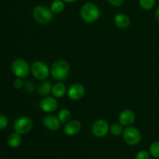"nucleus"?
Returning <instances> with one entry per match:
<instances>
[{
  "mask_svg": "<svg viewBox=\"0 0 159 159\" xmlns=\"http://www.w3.org/2000/svg\"><path fill=\"white\" fill-rule=\"evenodd\" d=\"M156 0H139V5L141 9L144 10H150L155 6Z\"/></svg>",
  "mask_w": 159,
  "mask_h": 159,
  "instance_id": "412c9836",
  "label": "nucleus"
},
{
  "mask_svg": "<svg viewBox=\"0 0 159 159\" xmlns=\"http://www.w3.org/2000/svg\"><path fill=\"white\" fill-rule=\"evenodd\" d=\"M21 141V136H20V134L16 132V133H13L9 135L7 142L9 147L12 148H18L20 145Z\"/></svg>",
  "mask_w": 159,
  "mask_h": 159,
  "instance_id": "f3484780",
  "label": "nucleus"
},
{
  "mask_svg": "<svg viewBox=\"0 0 159 159\" xmlns=\"http://www.w3.org/2000/svg\"><path fill=\"white\" fill-rule=\"evenodd\" d=\"M63 1L68 3H72V2H77L78 0H63Z\"/></svg>",
  "mask_w": 159,
  "mask_h": 159,
  "instance_id": "cd10ccee",
  "label": "nucleus"
},
{
  "mask_svg": "<svg viewBox=\"0 0 159 159\" xmlns=\"http://www.w3.org/2000/svg\"><path fill=\"white\" fill-rule=\"evenodd\" d=\"M8 124H9L8 118L4 114L0 113V130H3L6 128L8 126Z\"/></svg>",
  "mask_w": 159,
  "mask_h": 159,
  "instance_id": "5701e85b",
  "label": "nucleus"
},
{
  "mask_svg": "<svg viewBox=\"0 0 159 159\" xmlns=\"http://www.w3.org/2000/svg\"><path fill=\"white\" fill-rule=\"evenodd\" d=\"M149 153L154 158H159V141H155L151 144L149 148Z\"/></svg>",
  "mask_w": 159,
  "mask_h": 159,
  "instance_id": "4be33fe9",
  "label": "nucleus"
},
{
  "mask_svg": "<svg viewBox=\"0 0 159 159\" xmlns=\"http://www.w3.org/2000/svg\"><path fill=\"white\" fill-rule=\"evenodd\" d=\"M158 159H159V158H158Z\"/></svg>",
  "mask_w": 159,
  "mask_h": 159,
  "instance_id": "c85d7f7f",
  "label": "nucleus"
},
{
  "mask_svg": "<svg viewBox=\"0 0 159 159\" xmlns=\"http://www.w3.org/2000/svg\"><path fill=\"white\" fill-rule=\"evenodd\" d=\"M69 64L65 60H57L51 67V74L57 81H62L69 74Z\"/></svg>",
  "mask_w": 159,
  "mask_h": 159,
  "instance_id": "f03ea898",
  "label": "nucleus"
},
{
  "mask_svg": "<svg viewBox=\"0 0 159 159\" xmlns=\"http://www.w3.org/2000/svg\"><path fill=\"white\" fill-rule=\"evenodd\" d=\"M155 20H156L157 22L159 23V6H158V8L155 9Z\"/></svg>",
  "mask_w": 159,
  "mask_h": 159,
  "instance_id": "bb28decb",
  "label": "nucleus"
},
{
  "mask_svg": "<svg viewBox=\"0 0 159 159\" xmlns=\"http://www.w3.org/2000/svg\"><path fill=\"white\" fill-rule=\"evenodd\" d=\"M65 2L63 0H54V1L52 2L51 6H50L51 12L55 14L61 13L65 10Z\"/></svg>",
  "mask_w": 159,
  "mask_h": 159,
  "instance_id": "a211bd4d",
  "label": "nucleus"
},
{
  "mask_svg": "<svg viewBox=\"0 0 159 159\" xmlns=\"http://www.w3.org/2000/svg\"><path fill=\"white\" fill-rule=\"evenodd\" d=\"M12 71L16 77L23 79L29 75L30 68L25 60L16 59L12 64Z\"/></svg>",
  "mask_w": 159,
  "mask_h": 159,
  "instance_id": "0eeeda50",
  "label": "nucleus"
},
{
  "mask_svg": "<svg viewBox=\"0 0 159 159\" xmlns=\"http://www.w3.org/2000/svg\"><path fill=\"white\" fill-rule=\"evenodd\" d=\"M110 130V126L108 123L104 120H97L95 121L92 127V132L96 138H103L107 136Z\"/></svg>",
  "mask_w": 159,
  "mask_h": 159,
  "instance_id": "6e6552de",
  "label": "nucleus"
},
{
  "mask_svg": "<svg viewBox=\"0 0 159 159\" xmlns=\"http://www.w3.org/2000/svg\"><path fill=\"white\" fill-rule=\"evenodd\" d=\"M107 1L111 6H115V7L122 6L123 3L124 2V0H107Z\"/></svg>",
  "mask_w": 159,
  "mask_h": 159,
  "instance_id": "a878e982",
  "label": "nucleus"
},
{
  "mask_svg": "<svg viewBox=\"0 0 159 159\" xmlns=\"http://www.w3.org/2000/svg\"><path fill=\"white\" fill-rule=\"evenodd\" d=\"M71 113L68 109H62V110H60V112L58 113V117L59 120L61 124H65L66 123H68V121H70V119H71Z\"/></svg>",
  "mask_w": 159,
  "mask_h": 159,
  "instance_id": "6ab92c4d",
  "label": "nucleus"
},
{
  "mask_svg": "<svg viewBox=\"0 0 159 159\" xmlns=\"http://www.w3.org/2000/svg\"><path fill=\"white\" fill-rule=\"evenodd\" d=\"M110 130L113 136H120L124 133V126L120 123H114L110 127Z\"/></svg>",
  "mask_w": 159,
  "mask_h": 159,
  "instance_id": "aec40b11",
  "label": "nucleus"
},
{
  "mask_svg": "<svg viewBox=\"0 0 159 159\" xmlns=\"http://www.w3.org/2000/svg\"><path fill=\"white\" fill-rule=\"evenodd\" d=\"M114 24L120 29H126L130 24V20L127 15L124 13H117L113 19Z\"/></svg>",
  "mask_w": 159,
  "mask_h": 159,
  "instance_id": "4468645a",
  "label": "nucleus"
},
{
  "mask_svg": "<svg viewBox=\"0 0 159 159\" xmlns=\"http://www.w3.org/2000/svg\"><path fill=\"white\" fill-rule=\"evenodd\" d=\"M43 124L48 130L57 131L60 128L61 123L60 122L57 116H54V115H48L43 118Z\"/></svg>",
  "mask_w": 159,
  "mask_h": 159,
  "instance_id": "ddd939ff",
  "label": "nucleus"
},
{
  "mask_svg": "<svg viewBox=\"0 0 159 159\" xmlns=\"http://www.w3.org/2000/svg\"><path fill=\"white\" fill-rule=\"evenodd\" d=\"M124 141L129 145H137L141 140V134L138 128L134 127H127L123 133Z\"/></svg>",
  "mask_w": 159,
  "mask_h": 159,
  "instance_id": "39448f33",
  "label": "nucleus"
},
{
  "mask_svg": "<svg viewBox=\"0 0 159 159\" xmlns=\"http://www.w3.org/2000/svg\"><path fill=\"white\" fill-rule=\"evenodd\" d=\"M23 85H24V83H23V81L21 78L17 77L16 79L13 81V86L15 89H20L23 88Z\"/></svg>",
  "mask_w": 159,
  "mask_h": 159,
  "instance_id": "393cba45",
  "label": "nucleus"
},
{
  "mask_svg": "<svg viewBox=\"0 0 159 159\" xmlns=\"http://www.w3.org/2000/svg\"><path fill=\"white\" fill-rule=\"evenodd\" d=\"M135 159H150V155L146 151H140L135 156Z\"/></svg>",
  "mask_w": 159,
  "mask_h": 159,
  "instance_id": "b1692460",
  "label": "nucleus"
},
{
  "mask_svg": "<svg viewBox=\"0 0 159 159\" xmlns=\"http://www.w3.org/2000/svg\"><path fill=\"white\" fill-rule=\"evenodd\" d=\"M65 93H66V88L62 82H57L55 85H53L52 94L55 98L63 97Z\"/></svg>",
  "mask_w": 159,
  "mask_h": 159,
  "instance_id": "dca6fc26",
  "label": "nucleus"
},
{
  "mask_svg": "<svg viewBox=\"0 0 159 159\" xmlns=\"http://www.w3.org/2000/svg\"><path fill=\"white\" fill-rule=\"evenodd\" d=\"M52 84L50 82H43L38 87V93L41 96H48L51 93H52Z\"/></svg>",
  "mask_w": 159,
  "mask_h": 159,
  "instance_id": "2eb2a0df",
  "label": "nucleus"
},
{
  "mask_svg": "<svg viewBox=\"0 0 159 159\" xmlns=\"http://www.w3.org/2000/svg\"><path fill=\"white\" fill-rule=\"evenodd\" d=\"M33 127V121L30 117L23 116L16 120L14 122L13 128L15 132L20 134H25L31 130Z\"/></svg>",
  "mask_w": 159,
  "mask_h": 159,
  "instance_id": "423d86ee",
  "label": "nucleus"
},
{
  "mask_svg": "<svg viewBox=\"0 0 159 159\" xmlns=\"http://www.w3.org/2000/svg\"><path fill=\"white\" fill-rule=\"evenodd\" d=\"M85 93V87L79 83L73 84L68 90V96L71 100L77 101L82 99Z\"/></svg>",
  "mask_w": 159,
  "mask_h": 159,
  "instance_id": "1a4fd4ad",
  "label": "nucleus"
},
{
  "mask_svg": "<svg viewBox=\"0 0 159 159\" xmlns=\"http://www.w3.org/2000/svg\"><path fill=\"white\" fill-rule=\"evenodd\" d=\"M136 116L133 110H124L120 113L119 123H120L124 127H129L134 123Z\"/></svg>",
  "mask_w": 159,
  "mask_h": 159,
  "instance_id": "9b49d317",
  "label": "nucleus"
},
{
  "mask_svg": "<svg viewBox=\"0 0 159 159\" xmlns=\"http://www.w3.org/2000/svg\"><path fill=\"white\" fill-rule=\"evenodd\" d=\"M57 99L51 96H45L40 102V108L45 113H52L57 110Z\"/></svg>",
  "mask_w": 159,
  "mask_h": 159,
  "instance_id": "9d476101",
  "label": "nucleus"
},
{
  "mask_svg": "<svg viewBox=\"0 0 159 159\" xmlns=\"http://www.w3.org/2000/svg\"><path fill=\"white\" fill-rule=\"evenodd\" d=\"M80 15L84 22L87 23H93L99 19L100 11L94 3L86 2L81 8Z\"/></svg>",
  "mask_w": 159,
  "mask_h": 159,
  "instance_id": "f257e3e1",
  "label": "nucleus"
},
{
  "mask_svg": "<svg viewBox=\"0 0 159 159\" xmlns=\"http://www.w3.org/2000/svg\"><path fill=\"white\" fill-rule=\"evenodd\" d=\"M82 129V124L77 120L68 121L64 127V133L67 136H75L80 132Z\"/></svg>",
  "mask_w": 159,
  "mask_h": 159,
  "instance_id": "f8f14e48",
  "label": "nucleus"
},
{
  "mask_svg": "<svg viewBox=\"0 0 159 159\" xmlns=\"http://www.w3.org/2000/svg\"><path fill=\"white\" fill-rule=\"evenodd\" d=\"M30 71L34 77L39 80H44L48 79L49 74L51 73V70L49 69L48 65L44 62L37 61L34 62L30 67Z\"/></svg>",
  "mask_w": 159,
  "mask_h": 159,
  "instance_id": "20e7f679",
  "label": "nucleus"
},
{
  "mask_svg": "<svg viewBox=\"0 0 159 159\" xmlns=\"http://www.w3.org/2000/svg\"><path fill=\"white\" fill-rule=\"evenodd\" d=\"M53 12L51 9L40 5L34 7L33 10V16L34 20L40 24H48L52 20Z\"/></svg>",
  "mask_w": 159,
  "mask_h": 159,
  "instance_id": "7ed1b4c3",
  "label": "nucleus"
}]
</instances>
